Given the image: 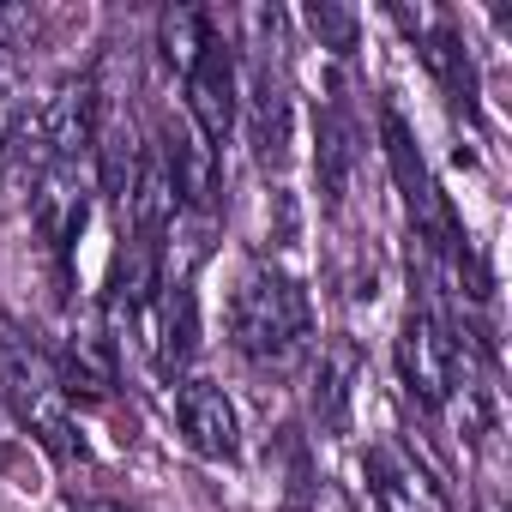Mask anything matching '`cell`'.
I'll return each instance as SVG.
<instances>
[{"label": "cell", "instance_id": "cell-12", "mask_svg": "<svg viewBox=\"0 0 512 512\" xmlns=\"http://www.w3.org/2000/svg\"><path fill=\"white\" fill-rule=\"evenodd\" d=\"M217 37V25H211V13L205 7H163V19H157V49H163V61L187 79V67L205 55V43Z\"/></svg>", "mask_w": 512, "mask_h": 512}, {"label": "cell", "instance_id": "cell-5", "mask_svg": "<svg viewBox=\"0 0 512 512\" xmlns=\"http://www.w3.org/2000/svg\"><path fill=\"white\" fill-rule=\"evenodd\" d=\"M362 470H368V494L380 512H452L446 488L404 440H374L362 452Z\"/></svg>", "mask_w": 512, "mask_h": 512}, {"label": "cell", "instance_id": "cell-1", "mask_svg": "<svg viewBox=\"0 0 512 512\" xmlns=\"http://www.w3.org/2000/svg\"><path fill=\"white\" fill-rule=\"evenodd\" d=\"M223 326H229L235 356H247L253 368H290L302 356V344L314 338V314H308L302 284L290 272L266 266V260L241 266Z\"/></svg>", "mask_w": 512, "mask_h": 512}, {"label": "cell", "instance_id": "cell-15", "mask_svg": "<svg viewBox=\"0 0 512 512\" xmlns=\"http://www.w3.org/2000/svg\"><path fill=\"white\" fill-rule=\"evenodd\" d=\"M73 512H133V506H121V500H79Z\"/></svg>", "mask_w": 512, "mask_h": 512}, {"label": "cell", "instance_id": "cell-7", "mask_svg": "<svg viewBox=\"0 0 512 512\" xmlns=\"http://www.w3.org/2000/svg\"><path fill=\"white\" fill-rule=\"evenodd\" d=\"M241 109H247V139H253L260 169H284L290 163V97L266 55L241 73Z\"/></svg>", "mask_w": 512, "mask_h": 512}, {"label": "cell", "instance_id": "cell-13", "mask_svg": "<svg viewBox=\"0 0 512 512\" xmlns=\"http://www.w3.org/2000/svg\"><path fill=\"white\" fill-rule=\"evenodd\" d=\"M308 25H314L320 37H332V49H338V55H350V49H356V13H338V7H308Z\"/></svg>", "mask_w": 512, "mask_h": 512}, {"label": "cell", "instance_id": "cell-3", "mask_svg": "<svg viewBox=\"0 0 512 512\" xmlns=\"http://www.w3.org/2000/svg\"><path fill=\"white\" fill-rule=\"evenodd\" d=\"M458 374H464L458 338L440 326L434 308H410L404 326H398V380H404V392L422 410H446L452 392H458Z\"/></svg>", "mask_w": 512, "mask_h": 512}, {"label": "cell", "instance_id": "cell-11", "mask_svg": "<svg viewBox=\"0 0 512 512\" xmlns=\"http://www.w3.org/2000/svg\"><path fill=\"white\" fill-rule=\"evenodd\" d=\"M199 350V308H193V290L187 284H163L157 296V362L163 374H181Z\"/></svg>", "mask_w": 512, "mask_h": 512}, {"label": "cell", "instance_id": "cell-8", "mask_svg": "<svg viewBox=\"0 0 512 512\" xmlns=\"http://www.w3.org/2000/svg\"><path fill=\"white\" fill-rule=\"evenodd\" d=\"M380 127H386V163H392V175H398V187H404L410 223H416L428 241L446 247V241H452V217H446V205H440V187L428 181V163H422L410 127L398 121V109H380Z\"/></svg>", "mask_w": 512, "mask_h": 512}, {"label": "cell", "instance_id": "cell-6", "mask_svg": "<svg viewBox=\"0 0 512 512\" xmlns=\"http://www.w3.org/2000/svg\"><path fill=\"white\" fill-rule=\"evenodd\" d=\"M175 428H181V440H187L199 458H211V464H229V458L241 452L235 404H229V392H223L217 380H205V374H187V380L175 386Z\"/></svg>", "mask_w": 512, "mask_h": 512}, {"label": "cell", "instance_id": "cell-4", "mask_svg": "<svg viewBox=\"0 0 512 512\" xmlns=\"http://www.w3.org/2000/svg\"><path fill=\"white\" fill-rule=\"evenodd\" d=\"M181 109H187L193 133H199L211 151H223V139L241 127V61H235V49H229L223 31H217V37L205 43V55L187 67V79H181Z\"/></svg>", "mask_w": 512, "mask_h": 512}, {"label": "cell", "instance_id": "cell-14", "mask_svg": "<svg viewBox=\"0 0 512 512\" xmlns=\"http://www.w3.org/2000/svg\"><path fill=\"white\" fill-rule=\"evenodd\" d=\"M13 121H19V85H13L7 67H0V175H7V139H13Z\"/></svg>", "mask_w": 512, "mask_h": 512}, {"label": "cell", "instance_id": "cell-2", "mask_svg": "<svg viewBox=\"0 0 512 512\" xmlns=\"http://www.w3.org/2000/svg\"><path fill=\"white\" fill-rule=\"evenodd\" d=\"M0 386H7V398H13V410H19V422L55 452V458H79L85 452V440L73 434V416H67V392H61V380H55V368H49V356L0 314Z\"/></svg>", "mask_w": 512, "mask_h": 512}, {"label": "cell", "instance_id": "cell-9", "mask_svg": "<svg viewBox=\"0 0 512 512\" xmlns=\"http://www.w3.org/2000/svg\"><path fill=\"white\" fill-rule=\"evenodd\" d=\"M356 386H362V350L356 338H326L314 350V386H308V404H314V422L320 434H350L356 422Z\"/></svg>", "mask_w": 512, "mask_h": 512}, {"label": "cell", "instance_id": "cell-10", "mask_svg": "<svg viewBox=\"0 0 512 512\" xmlns=\"http://www.w3.org/2000/svg\"><path fill=\"white\" fill-rule=\"evenodd\" d=\"M157 157H163V175H169V187H175V211L211 217V211H217V151L193 133L187 115H181V127L163 133Z\"/></svg>", "mask_w": 512, "mask_h": 512}]
</instances>
